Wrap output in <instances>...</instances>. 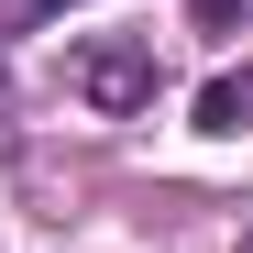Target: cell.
<instances>
[{
    "mask_svg": "<svg viewBox=\"0 0 253 253\" xmlns=\"http://www.w3.org/2000/svg\"><path fill=\"white\" fill-rule=\"evenodd\" d=\"M77 88H88L99 110H132V99H154V55H88Z\"/></svg>",
    "mask_w": 253,
    "mask_h": 253,
    "instance_id": "6da1fadb",
    "label": "cell"
},
{
    "mask_svg": "<svg viewBox=\"0 0 253 253\" xmlns=\"http://www.w3.org/2000/svg\"><path fill=\"white\" fill-rule=\"evenodd\" d=\"M198 132H253V77H209L198 88Z\"/></svg>",
    "mask_w": 253,
    "mask_h": 253,
    "instance_id": "7a4b0ae2",
    "label": "cell"
},
{
    "mask_svg": "<svg viewBox=\"0 0 253 253\" xmlns=\"http://www.w3.org/2000/svg\"><path fill=\"white\" fill-rule=\"evenodd\" d=\"M66 0H0V22H55Z\"/></svg>",
    "mask_w": 253,
    "mask_h": 253,
    "instance_id": "3957f363",
    "label": "cell"
},
{
    "mask_svg": "<svg viewBox=\"0 0 253 253\" xmlns=\"http://www.w3.org/2000/svg\"><path fill=\"white\" fill-rule=\"evenodd\" d=\"M242 253H253V231H242Z\"/></svg>",
    "mask_w": 253,
    "mask_h": 253,
    "instance_id": "277c9868",
    "label": "cell"
}]
</instances>
